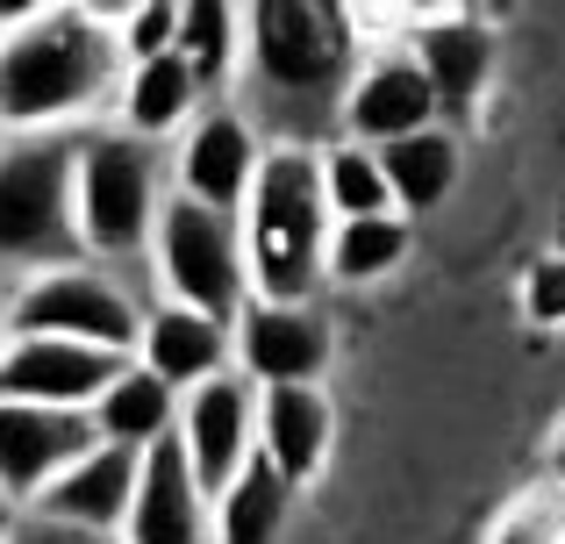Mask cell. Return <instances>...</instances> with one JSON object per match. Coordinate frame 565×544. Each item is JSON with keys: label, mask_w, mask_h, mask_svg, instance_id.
<instances>
[{"label": "cell", "mask_w": 565, "mask_h": 544, "mask_svg": "<svg viewBox=\"0 0 565 544\" xmlns=\"http://www.w3.org/2000/svg\"><path fill=\"white\" fill-rule=\"evenodd\" d=\"M322 201H330L337 223L401 215V209H394V186H386L380 151H365V143H330V151H322Z\"/></svg>", "instance_id": "24"}, {"label": "cell", "mask_w": 565, "mask_h": 544, "mask_svg": "<svg viewBox=\"0 0 565 544\" xmlns=\"http://www.w3.org/2000/svg\"><path fill=\"white\" fill-rule=\"evenodd\" d=\"M236 344V365H244L250 387H322V373H330L337 359V337L330 322L316 316V301L308 308H279V301H250L244 316H236L230 330Z\"/></svg>", "instance_id": "10"}, {"label": "cell", "mask_w": 565, "mask_h": 544, "mask_svg": "<svg viewBox=\"0 0 565 544\" xmlns=\"http://www.w3.org/2000/svg\"><path fill=\"white\" fill-rule=\"evenodd\" d=\"M100 445L94 416L79 408H29V402H0V494L8 502H36L65 466H79Z\"/></svg>", "instance_id": "11"}, {"label": "cell", "mask_w": 565, "mask_h": 544, "mask_svg": "<svg viewBox=\"0 0 565 544\" xmlns=\"http://www.w3.org/2000/svg\"><path fill=\"white\" fill-rule=\"evenodd\" d=\"M230 351H236L230 322H207V316H193L180 301L151 308V316H143V337H137V365L158 373L172 394H193L201 380L230 373Z\"/></svg>", "instance_id": "18"}, {"label": "cell", "mask_w": 565, "mask_h": 544, "mask_svg": "<svg viewBox=\"0 0 565 544\" xmlns=\"http://www.w3.org/2000/svg\"><path fill=\"white\" fill-rule=\"evenodd\" d=\"M94 430H100V445L151 451V445H166V437L180 430V394H172L158 373L129 365V373L94 402Z\"/></svg>", "instance_id": "19"}, {"label": "cell", "mask_w": 565, "mask_h": 544, "mask_svg": "<svg viewBox=\"0 0 565 544\" xmlns=\"http://www.w3.org/2000/svg\"><path fill=\"white\" fill-rule=\"evenodd\" d=\"M0 544H122V537H108V531H79V523H51V516H14L8 523V537Z\"/></svg>", "instance_id": "29"}, {"label": "cell", "mask_w": 565, "mask_h": 544, "mask_svg": "<svg viewBox=\"0 0 565 544\" xmlns=\"http://www.w3.org/2000/svg\"><path fill=\"white\" fill-rule=\"evenodd\" d=\"M207 494L186 466V445L180 430L166 445L143 451V473H137V502H129V523H122V544H207Z\"/></svg>", "instance_id": "14"}, {"label": "cell", "mask_w": 565, "mask_h": 544, "mask_svg": "<svg viewBox=\"0 0 565 544\" xmlns=\"http://www.w3.org/2000/svg\"><path fill=\"white\" fill-rule=\"evenodd\" d=\"M330 258V201H322V151L273 143L258 166V186L244 201V266L250 301L308 308Z\"/></svg>", "instance_id": "1"}, {"label": "cell", "mask_w": 565, "mask_h": 544, "mask_svg": "<svg viewBox=\"0 0 565 544\" xmlns=\"http://www.w3.org/2000/svg\"><path fill=\"white\" fill-rule=\"evenodd\" d=\"M137 473H143V451L94 445L79 466H65V473L36 494V516L79 523V531H108L115 537L129 523V502H137Z\"/></svg>", "instance_id": "16"}, {"label": "cell", "mask_w": 565, "mask_h": 544, "mask_svg": "<svg viewBox=\"0 0 565 544\" xmlns=\"http://www.w3.org/2000/svg\"><path fill=\"white\" fill-rule=\"evenodd\" d=\"M558 494H565V488H558Z\"/></svg>", "instance_id": "33"}, {"label": "cell", "mask_w": 565, "mask_h": 544, "mask_svg": "<svg viewBox=\"0 0 565 544\" xmlns=\"http://www.w3.org/2000/svg\"><path fill=\"white\" fill-rule=\"evenodd\" d=\"M207 86L186 72V57H151V65H129V86H122V115H129V137H166L193 115Z\"/></svg>", "instance_id": "22"}, {"label": "cell", "mask_w": 565, "mask_h": 544, "mask_svg": "<svg viewBox=\"0 0 565 544\" xmlns=\"http://www.w3.org/2000/svg\"><path fill=\"white\" fill-rule=\"evenodd\" d=\"M122 51H129V65H151V57H172V51H180V8H172V0H143V8H129Z\"/></svg>", "instance_id": "27"}, {"label": "cell", "mask_w": 565, "mask_h": 544, "mask_svg": "<svg viewBox=\"0 0 565 544\" xmlns=\"http://www.w3.org/2000/svg\"><path fill=\"white\" fill-rule=\"evenodd\" d=\"M487 544H565V494L558 488L523 494V502L487 531Z\"/></svg>", "instance_id": "26"}, {"label": "cell", "mask_w": 565, "mask_h": 544, "mask_svg": "<svg viewBox=\"0 0 565 544\" xmlns=\"http://www.w3.org/2000/svg\"><path fill=\"white\" fill-rule=\"evenodd\" d=\"M258 166H265L258 129H250L236 108H207L201 122L186 129V151H180V194H186V201H201V209L244 215L250 186H258Z\"/></svg>", "instance_id": "12"}, {"label": "cell", "mask_w": 565, "mask_h": 544, "mask_svg": "<svg viewBox=\"0 0 565 544\" xmlns=\"http://www.w3.org/2000/svg\"><path fill=\"white\" fill-rule=\"evenodd\" d=\"M236 51H244V8H230V0H186L180 8V57H186L193 79L222 86Z\"/></svg>", "instance_id": "25"}, {"label": "cell", "mask_w": 565, "mask_h": 544, "mask_svg": "<svg viewBox=\"0 0 565 544\" xmlns=\"http://www.w3.org/2000/svg\"><path fill=\"white\" fill-rule=\"evenodd\" d=\"M0 337H8V308H0ZM0 351H8V344H0Z\"/></svg>", "instance_id": "32"}, {"label": "cell", "mask_w": 565, "mask_h": 544, "mask_svg": "<svg viewBox=\"0 0 565 544\" xmlns=\"http://www.w3.org/2000/svg\"><path fill=\"white\" fill-rule=\"evenodd\" d=\"M180 445H186V466L201 480L207 502L236 488L250 459H258V387L244 373H215L180 402Z\"/></svg>", "instance_id": "8"}, {"label": "cell", "mask_w": 565, "mask_h": 544, "mask_svg": "<svg viewBox=\"0 0 565 544\" xmlns=\"http://www.w3.org/2000/svg\"><path fill=\"white\" fill-rule=\"evenodd\" d=\"M244 51L258 86L279 100H330V94H351V79H359L351 8H322V0H258V8H244Z\"/></svg>", "instance_id": "4"}, {"label": "cell", "mask_w": 565, "mask_h": 544, "mask_svg": "<svg viewBox=\"0 0 565 544\" xmlns=\"http://www.w3.org/2000/svg\"><path fill=\"white\" fill-rule=\"evenodd\" d=\"M294 509V480L273 459H250L236 473V488L215 502V544H279Z\"/></svg>", "instance_id": "21"}, {"label": "cell", "mask_w": 565, "mask_h": 544, "mask_svg": "<svg viewBox=\"0 0 565 544\" xmlns=\"http://www.w3.org/2000/svg\"><path fill=\"white\" fill-rule=\"evenodd\" d=\"M380 166H386V186H394V209H401V215H423V209H437V201L458 186L466 151H458V129L437 122V129H423V137L386 143Z\"/></svg>", "instance_id": "20"}, {"label": "cell", "mask_w": 565, "mask_h": 544, "mask_svg": "<svg viewBox=\"0 0 565 544\" xmlns=\"http://www.w3.org/2000/svg\"><path fill=\"white\" fill-rule=\"evenodd\" d=\"M158 230V158L143 137H79V244L137 258Z\"/></svg>", "instance_id": "6"}, {"label": "cell", "mask_w": 565, "mask_h": 544, "mask_svg": "<svg viewBox=\"0 0 565 544\" xmlns=\"http://www.w3.org/2000/svg\"><path fill=\"white\" fill-rule=\"evenodd\" d=\"M552 480L565 488V423H558V437H552Z\"/></svg>", "instance_id": "30"}, {"label": "cell", "mask_w": 565, "mask_h": 544, "mask_svg": "<svg viewBox=\"0 0 565 544\" xmlns=\"http://www.w3.org/2000/svg\"><path fill=\"white\" fill-rule=\"evenodd\" d=\"M344 129L365 151H386V143H401V137L437 129V94H429L423 65H415L408 51L359 65V79H351V94H344Z\"/></svg>", "instance_id": "13"}, {"label": "cell", "mask_w": 565, "mask_h": 544, "mask_svg": "<svg viewBox=\"0 0 565 544\" xmlns=\"http://www.w3.org/2000/svg\"><path fill=\"white\" fill-rule=\"evenodd\" d=\"M330 445H337V408L322 387H265L258 394V459H273L294 488L330 466Z\"/></svg>", "instance_id": "17"}, {"label": "cell", "mask_w": 565, "mask_h": 544, "mask_svg": "<svg viewBox=\"0 0 565 544\" xmlns=\"http://www.w3.org/2000/svg\"><path fill=\"white\" fill-rule=\"evenodd\" d=\"M115 79V36L86 8H36L0 36V122L43 129L94 108Z\"/></svg>", "instance_id": "2"}, {"label": "cell", "mask_w": 565, "mask_h": 544, "mask_svg": "<svg viewBox=\"0 0 565 544\" xmlns=\"http://www.w3.org/2000/svg\"><path fill=\"white\" fill-rule=\"evenodd\" d=\"M8 330L14 337H65V344H94L129 359L143 337V316L129 308V294L115 279L65 266V273H36L22 294L8 301Z\"/></svg>", "instance_id": "7"}, {"label": "cell", "mask_w": 565, "mask_h": 544, "mask_svg": "<svg viewBox=\"0 0 565 544\" xmlns=\"http://www.w3.org/2000/svg\"><path fill=\"white\" fill-rule=\"evenodd\" d=\"M129 373V359L94 344H65V337H14L0 351V402H29V408H79L94 416V402Z\"/></svg>", "instance_id": "9"}, {"label": "cell", "mask_w": 565, "mask_h": 544, "mask_svg": "<svg viewBox=\"0 0 565 544\" xmlns=\"http://www.w3.org/2000/svg\"><path fill=\"white\" fill-rule=\"evenodd\" d=\"M523 316L537 322V330H565V252L530 258V273H523Z\"/></svg>", "instance_id": "28"}, {"label": "cell", "mask_w": 565, "mask_h": 544, "mask_svg": "<svg viewBox=\"0 0 565 544\" xmlns=\"http://www.w3.org/2000/svg\"><path fill=\"white\" fill-rule=\"evenodd\" d=\"M408 258V215H365V223H337L330 230V279L344 287H373Z\"/></svg>", "instance_id": "23"}, {"label": "cell", "mask_w": 565, "mask_h": 544, "mask_svg": "<svg viewBox=\"0 0 565 544\" xmlns=\"http://www.w3.org/2000/svg\"><path fill=\"white\" fill-rule=\"evenodd\" d=\"M158 273L172 301L207 322H230L250 308V266H244V215L201 209V201H166L158 209Z\"/></svg>", "instance_id": "5"}, {"label": "cell", "mask_w": 565, "mask_h": 544, "mask_svg": "<svg viewBox=\"0 0 565 544\" xmlns=\"http://www.w3.org/2000/svg\"><path fill=\"white\" fill-rule=\"evenodd\" d=\"M79 143L36 137L0 158V258L65 273L79 258Z\"/></svg>", "instance_id": "3"}, {"label": "cell", "mask_w": 565, "mask_h": 544, "mask_svg": "<svg viewBox=\"0 0 565 544\" xmlns=\"http://www.w3.org/2000/svg\"><path fill=\"white\" fill-rule=\"evenodd\" d=\"M8 523H14V502H8V494H0V537H8Z\"/></svg>", "instance_id": "31"}, {"label": "cell", "mask_w": 565, "mask_h": 544, "mask_svg": "<svg viewBox=\"0 0 565 544\" xmlns=\"http://www.w3.org/2000/svg\"><path fill=\"white\" fill-rule=\"evenodd\" d=\"M408 57L423 65L444 122H451V115H472L487 100V86H494V29H487L480 14H429V22L415 29Z\"/></svg>", "instance_id": "15"}]
</instances>
